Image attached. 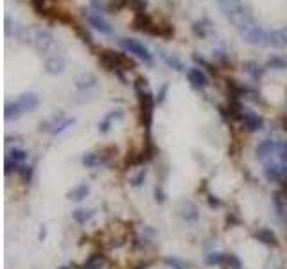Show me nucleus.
<instances>
[{
  "label": "nucleus",
  "instance_id": "obj_1",
  "mask_svg": "<svg viewBox=\"0 0 287 269\" xmlns=\"http://www.w3.org/2000/svg\"><path fill=\"white\" fill-rule=\"evenodd\" d=\"M219 6H221L223 15L230 20V23H234V25L237 27V31L255 23V16H253V13H251V9L242 4V2H239V0H230V2H224V4H219Z\"/></svg>",
  "mask_w": 287,
  "mask_h": 269
},
{
  "label": "nucleus",
  "instance_id": "obj_2",
  "mask_svg": "<svg viewBox=\"0 0 287 269\" xmlns=\"http://www.w3.org/2000/svg\"><path fill=\"white\" fill-rule=\"evenodd\" d=\"M22 40L29 42L34 49L38 50V52H42V54L50 52V50L54 49V45H56V40H54L52 33L47 31V29H43V27H31V29H23Z\"/></svg>",
  "mask_w": 287,
  "mask_h": 269
},
{
  "label": "nucleus",
  "instance_id": "obj_3",
  "mask_svg": "<svg viewBox=\"0 0 287 269\" xmlns=\"http://www.w3.org/2000/svg\"><path fill=\"white\" fill-rule=\"evenodd\" d=\"M239 36L242 38V42L251 47H259V49L269 47V31H264L262 27H259L257 23L241 29L239 31Z\"/></svg>",
  "mask_w": 287,
  "mask_h": 269
},
{
  "label": "nucleus",
  "instance_id": "obj_4",
  "mask_svg": "<svg viewBox=\"0 0 287 269\" xmlns=\"http://www.w3.org/2000/svg\"><path fill=\"white\" fill-rule=\"evenodd\" d=\"M119 45L126 50L128 54H133L136 56L138 59H142L144 63L153 65V54L148 50V47H144L138 40H133V38H121L119 40Z\"/></svg>",
  "mask_w": 287,
  "mask_h": 269
},
{
  "label": "nucleus",
  "instance_id": "obj_5",
  "mask_svg": "<svg viewBox=\"0 0 287 269\" xmlns=\"http://www.w3.org/2000/svg\"><path fill=\"white\" fill-rule=\"evenodd\" d=\"M97 56H99V65H101L102 69H104V70H108V72H113V74H117V76L121 77V81H122V83H124V84H128V81H126L124 74H122L121 65H119L117 52H115V50H110V49L101 50V52H99Z\"/></svg>",
  "mask_w": 287,
  "mask_h": 269
},
{
  "label": "nucleus",
  "instance_id": "obj_6",
  "mask_svg": "<svg viewBox=\"0 0 287 269\" xmlns=\"http://www.w3.org/2000/svg\"><path fill=\"white\" fill-rule=\"evenodd\" d=\"M264 176L271 183H282L283 178L287 176V169L283 163L278 162L276 156H273L268 162H264Z\"/></svg>",
  "mask_w": 287,
  "mask_h": 269
},
{
  "label": "nucleus",
  "instance_id": "obj_7",
  "mask_svg": "<svg viewBox=\"0 0 287 269\" xmlns=\"http://www.w3.org/2000/svg\"><path fill=\"white\" fill-rule=\"evenodd\" d=\"M271 203L278 221L287 228V190L280 189L271 194Z\"/></svg>",
  "mask_w": 287,
  "mask_h": 269
},
{
  "label": "nucleus",
  "instance_id": "obj_8",
  "mask_svg": "<svg viewBox=\"0 0 287 269\" xmlns=\"http://www.w3.org/2000/svg\"><path fill=\"white\" fill-rule=\"evenodd\" d=\"M83 15L84 18H87V22L90 23L94 29H97L101 35H106V36H110L113 35V29H111V25L108 22H106L104 18L101 16V13L94 11V9H83Z\"/></svg>",
  "mask_w": 287,
  "mask_h": 269
},
{
  "label": "nucleus",
  "instance_id": "obj_9",
  "mask_svg": "<svg viewBox=\"0 0 287 269\" xmlns=\"http://www.w3.org/2000/svg\"><path fill=\"white\" fill-rule=\"evenodd\" d=\"M178 216L185 224H196L199 221V208L194 201H182L178 206Z\"/></svg>",
  "mask_w": 287,
  "mask_h": 269
},
{
  "label": "nucleus",
  "instance_id": "obj_10",
  "mask_svg": "<svg viewBox=\"0 0 287 269\" xmlns=\"http://www.w3.org/2000/svg\"><path fill=\"white\" fill-rule=\"evenodd\" d=\"M283 140H271V138H266L255 149V155L259 160H266V158H273V156L278 155L280 147H282Z\"/></svg>",
  "mask_w": 287,
  "mask_h": 269
},
{
  "label": "nucleus",
  "instance_id": "obj_11",
  "mask_svg": "<svg viewBox=\"0 0 287 269\" xmlns=\"http://www.w3.org/2000/svg\"><path fill=\"white\" fill-rule=\"evenodd\" d=\"M131 27L135 31H140V33H146V35L156 36V23L153 22V18L148 15V13H140V15H135V18L131 20Z\"/></svg>",
  "mask_w": 287,
  "mask_h": 269
},
{
  "label": "nucleus",
  "instance_id": "obj_12",
  "mask_svg": "<svg viewBox=\"0 0 287 269\" xmlns=\"http://www.w3.org/2000/svg\"><path fill=\"white\" fill-rule=\"evenodd\" d=\"M241 122H242V126L246 128V131H249V133L261 131V129L264 128V118H262L261 115L255 113V111L246 110V108L241 115Z\"/></svg>",
  "mask_w": 287,
  "mask_h": 269
},
{
  "label": "nucleus",
  "instance_id": "obj_13",
  "mask_svg": "<svg viewBox=\"0 0 287 269\" xmlns=\"http://www.w3.org/2000/svg\"><path fill=\"white\" fill-rule=\"evenodd\" d=\"M81 163H83L87 169H97V167H106L110 165V155H104L102 153H87L81 158Z\"/></svg>",
  "mask_w": 287,
  "mask_h": 269
},
{
  "label": "nucleus",
  "instance_id": "obj_14",
  "mask_svg": "<svg viewBox=\"0 0 287 269\" xmlns=\"http://www.w3.org/2000/svg\"><path fill=\"white\" fill-rule=\"evenodd\" d=\"M187 79H189L190 86L194 90H205L208 86V76L201 69H197V67L187 70Z\"/></svg>",
  "mask_w": 287,
  "mask_h": 269
},
{
  "label": "nucleus",
  "instance_id": "obj_15",
  "mask_svg": "<svg viewBox=\"0 0 287 269\" xmlns=\"http://www.w3.org/2000/svg\"><path fill=\"white\" fill-rule=\"evenodd\" d=\"M253 237L261 244H264V246H269V248H276L280 244L278 243V237H276V233L273 230H269V228H259V230L253 233Z\"/></svg>",
  "mask_w": 287,
  "mask_h": 269
},
{
  "label": "nucleus",
  "instance_id": "obj_16",
  "mask_svg": "<svg viewBox=\"0 0 287 269\" xmlns=\"http://www.w3.org/2000/svg\"><path fill=\"white\" fill-rule=\"evenodd\" d=\"M16 103L20 104L23 113H33V111L40 106V99L36 94H22L18 99H16Z\"/></svg>",
  "mask_w": 287,
  "mask_h": 269
},
{
  "label": "nucleus",
  "instance_id": "obj_17",
  "mask_svg": "<svg viewBox=\"0 0 287 269\" xmlns=\"http://www.w3.org/2000/svg\"><path fill=\"white\" fill-rule=\"evenodd\" d=\"M106 264H108V257H106L104 253H101V251H97V253H92L90 257L81 264L79 269H102Z\"/></svg>",
  "mask_w": 287,
  "mask_h": 269
},
{
  "label": "nucleus",
  "instance_id": "obj_18",
  "mask_svg": "<svg viewBox=\"0 0 287 269\" xmlns=\"http://www.w3.org/2000/svg\"><path fill=\"white\" fill-rule=\"evenodd\" d=\"M158 54L163 59V63H165L169 69H173L174 72H183V70H185V65H183V61L178 56H174V54H170V52H165V50H158Z\"/></svg>",
  "mask_w": 287,
  "mask_h": 269
},
{
  "label": "nucleus",
  "instance_id": "obj_19",
  "mask_svg": "<svg viewBox=\"0 0 287 269\" xmlns=\"http://www.w3.org/2000/svg\"><path fill=\"white\" fill-rule=\"evenodd\" d=\"M45 72L50 76H60L65 72V59L60 56H52L45 61Z\"/></svg>",
  "mask_w": 287,
  "mask_h": 269
},
{
  "label": "nucleus",
  "instance_id": "obj_20",
  "mask_svg": "<svg viewBox=\"0 0 287 269\" xmlns=\"http://www.w3.org/2000/svg\"><path fill=\"white\" fill-rule=\"evenodd\" d=\"M242 69H244V72L248 74V76L251 77L255 83H259V81L262 79V76H264V72H266L264 67H261L257 61H244Z\"/></svg>",
  "mask_w": 287,
  "mask_h": 269
},
{
  "label": "nucleus",
  "instance_id": "obj_21",
  "mask_svg": "<svg viewBox=\"0 0 287 269\" xmlns=\"http://www.w3.org/2000/svg\"><path fill=\"white\" fill-rule=\"evenodd\" d=\"M97 83H99V79H97V76H95V74L84 72L76 79V88H77V90H83V92L84 90H92V88L97 86Z\"/></svg>",
  "mask_w": 287,
  "mask_h": 269
},
{
  "label": "nucleus",
  "instance_id": "obj_22",
  "mask_svg": "<svg viewBox=\"0 0 287 269\" xmlns=\"http://www.w3.org/2000/svg\"><path fill=\"white\" fill-rule=\"evenodd\" d=\"M122 117H124L122 110H115V111H111V113H108L101 122H99V133H101V135H106V133L111 129V124H113V121H121Z\"/></svg>",
  "mask_w": 287,
  "mask_h": 269
},
{
  "label": "nucleus",
  "instance_id": "obj_23",
  "mask_svg": "<svg viewBox=\"0 0 287 269\" xmlns=\"http://www.w3.org/2000/svg\"><path fill=\"white\" fill-rule=\"evenodd\" d=\"M88 194H90V185H88V183H81V185H77V187H74L72 190H68L67 197L70 201H77V203H79V201L87 199Z\"/></svg>",
  "mask_w": 287,
  "mask_h": 269
},
{
  "label": "nucleus",
  "instance_id": "obj_24",
  "mask_svg": "<svg viewBox=\"0 0 287 269\" xmlns=\"http://www.w3.org/2000/svg\"><path fill=\"white\" fill-rule=\"evenodd\" d=\"M23 115V110L20 108V104L16 103H6L4 106V118L8 122H13V121H18L20 117Z\"/></svg>",
  "mask_w": 287,
  "mask_h": 269
},
{
  "label": "nucleus",
  "instance_id": "obj_25",
  "mask_svg": "<svg viewBox=\"0 0 287 269\" xmlns=\"http://www.w3.org/2000/svg\"><path fill=\"white\" fill-rule=\"evenodd\" d=\"M94 216H95L94 208H76L72 212V219L76 221L77 224H87L88 221H92Z\"/></svg>",
  "mask_w": 287,
  "mask_h": 269
},
{
  "label": "nucleus",
  "instance_id": "obj_26",
  "mask_svg": "<svg viewBox=\"0 0 287 269\" xmlns=\"http://www.w3.org/2000/svg\"><path fill=\"white\" fill-rule=\"evenodd\" d=\"M212 23L210 20H197V22L192 23V33L197 36V38H207L208 36V31H210Z\"/></svg>",
  "mask_w": 287,
  "mask_h": 269
},
{
  "label": "nucleus",
  "instance_id": "obj_27",
  "mask_svg": "<svg viewBox=\"0 0 287 269\" xmlns=\"http://www.w3.org/2000/svg\"><path fill=\"white\" fill-rule=\"evenodd\" d=\"M163 264L167 269H192V264L187 260H182L178 257H163Z\"/></svg>",
  "mask_w": 287,
  "mask_h": 269
},
{
  "label": "nucleus",
  "instance_id": "obj_28",
  "mask_svg": "<svg viewBox=\"0 0 287 269\" xmlns=\"http://www.w3.org/2000/svg\"><path fill=\"white\" fill-rule=\"evenodd\" d=\"M224 262H226V253H223V251H210L205 255L207 265H224Z\"/></svg>",
  "mask_w": 287,
  "mask_h": 269
},
{
  "label": "nucleus",
  "instance_id": "obj_29",
  "mask_svg": "<svg viewBox=\"0 0 287 269\" xmlns=\"http://www.w3.org/2000/svg\"><path fill=\"white\" fill-rule=\"evenodd\" d=\"M117 59H119V65H121L122 70H135L136 69V61L133 59L126 50L124 52H117Z\"/></svg>",
  "mask_w": 287,
  "mask_h": 269
},
{
  "label": "nucleus",
  "instance_id": "obj_30",
  "mask_svg": "<svg viewBox=\"0 0 287 269\" xmlns=\"http://www.w3.org/2000/svg\"><path fill=\"white\" fill-rule=\"evenodd\" d=\"M156 36H160V38H173L174 36V27L170 25V23L163 22V23H156Z\"/></svg>",
  "mask_w": 287,
  "mask_h": 269
},
{
  "label": "nucleus",
  "instance_id": "obj_31",
  "mask_svg": "<svg viewBox=\"0 0 287 269\" xmlns=\"http://www.w3.org/2000/svg\"><path fill=\"white\" fill-rule=\"evenodd\" d=\"M74 31H76V35L79 36L81 38V42L84 43V45H88V47H94V38H92V35L88 33L84 27H81V25H77V23H74Z\"/></svg>",
  "mask_w": 287,
  "mask_h": 269
},
{
  "label": "nucleus",
  "instance_id": "obj_32",
  "mask_svg": "<svg viewBox=\"0 0 287 269\" xmlns=\"http://www.w3.org/2000/svg\"><path fill=\"white\" fill-rule=\"evenodd\" d=\"M266 69H271V70H285L287 69V61L280 56H273L268 59L266 63Z\"/></svg>",
  "mask_w": 287,
  "mask_h": 269
},
{
  "label": "nucleus",
  "instance_id": "obj_33",
  "mask_svg": "<svg viewBox=\"0 0 287 269\" xmlns=\"http://www.w3.org/2000/svg\"><path fill=\"white\" fill-rule=\"evenodd\" d=\"M269 47H275V49H285L287 47L280 31H269Z\"/></svg>",
  "mask_w": 287,
  "mask_h": 269
},
{
  "label": "nucleus",
  "instance_id": "obj_34",
  "mask_svg": "<svg viewBox=\"0 0 287 269\" xmlns=\"http://www.w3.org/2000/svg\"><path fill=\"white\" fill-rule=\"evenodd\" d=\"M18 176H20V180H22L23 183H27V185H29V183L33 182L34 167L33 165H23V163H22V167H20V171H18Z\"/></svg>",
  "mask_w": 287,
  "mask_h": 269
},
{
  "label": "nucleus",
  "instance_id": "obj_35",
  "mask_svg": "<svg viewBox=\"0 0 287 269\" xmlns=\"http://www.w3.org/2000/svg\"><path fill=\"white\" fill-rule=\"evenodd\" d=\"M146 178H148V169H140V171L129 180V185L135 187V189H140V187L144 185V182H146Z\"/></svg>",
  "mask_w": 287,
  "mask_h": 269
},
{
  "label": "nucleus",
  "instance_id": "obj_36",
  "mask_svg": "<svg viewBox=\"0 0 287 269\" xmlns=\"http://www.w3.org/2000/svg\"><path fill=\"white\" fill-rule=\"evenodd\" d=\"M74 124H76V118H63V121H60L56 126H54L50 133H52V135H60V133H63L65 129H68L70 126H74Z\"/></svg>",
  "mask_w": 287,
  "mask_h": 269
},
{
  "label": "nucleus",
  "instance_id": "obj_37",
  "mask_svg": "<svg viewBox=\"0 0 287 269\" xmlns=\"http://www.w3.org/2000/svg\"><path fill=\"white\" fill-rule=\"evenodd\" d=\"M192 59H194V63H197V65H199V67L207 69L208 72H212V74L217 72V69H215V65H212L210 61H207L203 56H199V54H192Z\"/></svg>",
  "mask_w": 287,
  "mask_h": 269
},
{
  "label": "nucleus",
  "instance_id": "obj_38",
  "mask_svg": "<svg viewBox=\"0 0 287 269\" xmlns=\"http://www.w3.org/2000/svg\"><path fill=\"white\" fill-rule=\"evenodd\" d=\"M8 158L15 160V162H18V163H23L27 160V151H23V149H18V147L9 149V151H8Z\"/></svg>",
  "mask_w": 287,
  "mask_h": 269
},
{
  "label": "nucleus",
  "instance_id": "obj_39",
  "mask_svg": "<svg viewBox=\"0 0 287 269\" xmlns=\"http://www.w3.org/2000/svg\"><path fill=\"white\" fill-rule=\"evenodd\" d=\"M4 35L8 36V38H11V36L16 35V25H15V22H13V18L9 15L4 16Z\"/></svg>",
  "mask_w": 287,
  "mask_h": 269
},
{
  "label": "nucleus",
  "instance_id": "obj_40",
  "mask_svg": "<svg viewBox=\"0 0 287 269\" xmlns=\"http://www.w3.org/2000/svg\"><path fill=\"white\" fill-rule=\"evenodd\" d=\"M129 6V0H110L108 2V13H119Z\"/></svg>",
  "mask_w": 287,
  "mask_h": 269
},
{
  "label": "nucleus",
  "instance_id": "obj_41",
  "mask_svg": "<svg viewBox=\"0 0 287 269\" xmlns=\"http://www.w3.org/2000/svg\"><path fill=\"white\" fill-rule=\"evenodd\" d=\"M129 8H131V11H135V15L146 13V9H148V0H129Z\"/></svg>",
  "mask_w": 287,
  "mask_h": 269
},
{
  "label": "nucleus",
  "instance_id": "obj_42",
  "mask_svg": "<svg viewBox=\"0 0 287 269\" xmlns=\"http://www.w3.org/2000/svg\"><path fill=\"white\" fill-rule=\"evenodd\" d=\"M228 269H242V260L235 253L226 255V262H224Z\"/></svg>",
  "mask_w": 287,
  "mask_h": 269
},
{
  "label": "nucleus",
  "instance_id": "obj_43",
  "mask_svg": "<svg viewBox=\"0 0 287 269\" xmlns=\"http://www.w3.org/2000/svg\"><path fill=\"white\" fill-rule=\"evenodd\" d=\"M20 167H22V163L15 162V160H11V158H6V176H11L13 172L18 174Z\"/></svg>",
  "mask_w": 287,
  "mask_h": 269
},
{
  "label": "nucleus",
  "instance_id": "obj_44",
  "mask_svg": "<svg viewBox=\"0 0 287 269\" xmlns=\"http://www.w3.org/2000/svg\"><path fill=\"white\" fill-rule=\"evenodd\" d=\"M167 94H169V83H163L162 86H160L158 94H156V104H163L165 103V99H167Z\"/></svg>",
  "mask_w": 287,
  "mask_h": 269
},
{
  "label": "nucleus",
  "instance_id": "obj_45",
  "mask_svg": "<svg viewBox=\"0 0 287 269\" xmlns=\"http://www.w3.org/2000/svg\"><path fill=\"white\" fill-rule=\"evenodd\" d=\"M155 201L158 203V205H163V203L167 201V194H165V190H163V187L160 185V183L155 187Z\"/></svg>",
  "mask_w": 287,
  "mask_h": 269
},
{
  "label": "nucleus",
  "instance_id": "obj_46",
  "mask_svg": "<svg viewBox=\"0 0 287 269\" xmlns=\"http://www.w3.org/2000/svg\"><path fill=\"white\" fill-rule=\"evenodd\" d=\"M92 9L97 13H108V4H106L104 0H90Z\"/></svg>",
  "mask_w": 287,
  "mask_h": 269
},
{
  "label": "nucleus",
  "instance_id": "obj_47",
  "mask_svg": "<svg viewBox=\"0 0 287 269\" xmlns=\"http://www.w3.org/2000/svg\"><path fill=\"white\" fill-rule=\"evenodd\" d=\"M214 59L217 61V63H221V65H226L228 63V56H226V52L224 50H214Z\"/></svg>",
  "mask_w": 287,
  "mask_h": 269
},
{
  "label": "nucleus",
  "instance_id": "obj_48",
  "mask_svg": "<svg viewBox=\"0 0 287 269\" xmlns=\"http://www.w3.org/2000/svg\"><path fill=\"white\" fill-rule=\"evenodd\" d=\"M207 201H208V205H210V208H221V206H223V201L215 196H208Z\"/></svg>",
  "mask_w": 287,
  "mask_h": 269
},
{
  "label": "nucleus",
  "instance_id": "obj_49",
  "mask_svg": "<svg viewBox=\"0 0 287 269\" xmlns=\"http://www.w3.org/2000/svg\"><path fill=\"white\" fill-rule=\"evenodd\" d=\"M47 239V226L45 224H40V231H38V241L40 243H43V241Z\"/></svg>",
  "mask_w": 287,
  "mask_h": 269
},
{
  "label": "nucleus",
  "instance_id": "obj_50",
  "mask_svg": "<svg viewBox=\"0 0 287 269\" xmlns=\"http://www.w3.org/2000/svg\"><path fill=\"white\" fill-rule=\"evenodd\" d=\"M280 35H282L283 42H285V45H287V25H285V27H282V29H280Z\"/></svg>",
  "mask_w": 287,
  "mask_h": 269
},
{
  "label": "nucleus",
  "instance_id": "obj_51",
  "mask_svg": "<svg viewBox=\"0 0 287 269\" xmlns=\"http://www.w3.org/2000/svg\"><path fill=\"white\" fill-rule=\"evenodd\" d=\"M149 265H151V262H140V264H138V265H136V267H135V269H148V267H149Z\"/></svg>",
  "mask_w": 287,
  "mask_h": 269
},
{
  "label": "nucleus",
  "instance_id": "obj_52",
  "mask_svg": "<svg viewBox=\"0 0 287 269\" xmlns=\"http://www.w3.org/2000/svg\"><path fill=\"white\" fill-rule=\"evenodd\" d=\"M283 129L287 131V118H283Z\"/></svg>",
  "mask_w": 287,
  "mask_h": 269
},
{
  "label": "nucleus",
  "instance_id": "obj_53",
  "mask_svg": "<svg viewBox=\"0 0 287 269\" xmlns=\"http://www.w3.org/2000/svg\"><path fill=\"white\" fill-rule=\"evenodd\" d=\"M224 2H230V0H219V4H224Z\"/></svg>",
  "mask_w": 287,
  "mask_h": 269
},
{
  "label": "nucleus",
  "instance_id": "obj_54",
  "mask_svg": "<svg viewBox=\"0 0 287 269\" xmlns=\"http://www.w3.org/2000/svg\"><path fill=\"white\" fill-rule=\"evenodd\" d=\"M60 269H70V267H68V265H61Z\"/></svg>",
  "mask_w": 287,
  "mask_h": 269
}]
</instances>
